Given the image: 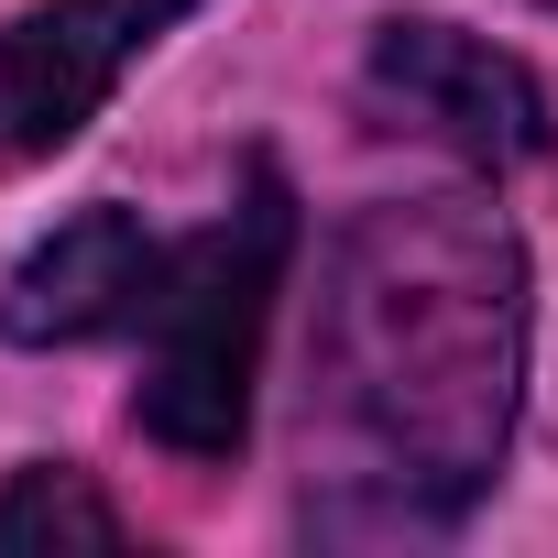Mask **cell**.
<instances>
[{"label": "cell", "mask_w": 558, "mask_h": 558, "mask_svg": "<svg viewBox=\"0 0 558 558\" xmlns=\"http://www.w3.org/2000/svg\"><path fill=\"white\" fill-rule=\"evenodd\" d=\"M362 99H373L384 132H416V143L482 165V175L547 154V88L460 23H384L373 56H362Z\"/></svg>", "instance_id": "3957f363"}, {"label": "cell", "mask_w": 558, "mask_h": 558, "mask_svg": "<svg viewBox=\"0 0 558 558\" xmlns=\"http://www.w3.org/2000/svg\"><path fill=\"white\" fill-rule=\"evenodd\" d=\"M318 416L362 471L307 504L318 536H438L514 438L525 241L482 197H384L340 230L318 286Z\"/></svg>", "instance_id": "6da1fadb"}, {"label": "cell", "mask_w": 558, "mask_h": 558, "mask_svg": "<svg viewBox=\"0 0 558 558\" xmlns=\"http://www.w3.org/2000/svg\"><path fill=\"white\" fill-rule=\"evenodd\" d=\"M197 0H34L0 23V154H56L99 121L143 45H165Z\"/></svg>", "instance_id": "277c9868"}, {"label": "cell", "mask_w": 558, "mask_h": 558, "mask_svg": "<svg viewBox=\"0 0 558 558\" xmlns=\"http://www.w3.org/2000/svg\"><path fill=\"white\" fill-rule=\"evenodd\" d=\"M547 12H558V0H547Z\"/></svg>", "instance_id": "52a82bcc"}, {"label": "cell", "mask_w": 558, "mask_h": 558, "mask_svg": "<svg viewBox=\"0 0 558 558\" xmlns=\"http://www.w3.org/2000/svg\"><path fill=\"white\" fill-rule=\"evenodd\" d=\"M23 547H121V514L110 493H88V471L45 460L0 482V558H23Z\"/></svg>", "instance_id": "8992f818"}, {"label": "cell", "mask_w": 558, "mask_h": 558, "mask_svg": "<svg viewBox=\"0 0 558 558\" xmlns=\"http://www.w3.org/2000/svg\"><path fill=\"white\" fill-rule=\"evenodd\" d=\"M154 263H165V241H154L132 208H77L56 241L23 252L12 286H0V340L56 351V340H110V329H132Z\"/></svg>", "instance_id": "5b68a950"}, {"label": "cell", "mask_w": 558, "mask_h": 558, "mask_svg": "<svg viewBox=\"0 0 558 558\" xmlns=\"http://www.w3.org/2000/svg\"><path fill=\"white\" fill-rule=\"evenodd\" d=\"M286 252H296V197H286V175H274L263 154L241 165V197L197 241H165L154 286H143V318H132V351H143L132 416L175 460H230L241 449Z\"/></svg>", "instance_id": "7a4b0ae2"}]
</instances>
